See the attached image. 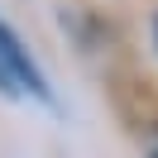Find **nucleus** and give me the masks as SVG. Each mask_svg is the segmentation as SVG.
<instances>
[{
  "label": "nucleus",
  "mask_w": 158,
  "mask_h": 158,
  "mask_svg": "<svg viewBox=\"0 0 158 158\" xmlns=\"http://www.w3.org/2000/svg\"><path fill=\"white\" fill-rule=\"evenodd\" d=\"M0 58L10 62V72L19 81H29V91H39V96H48V86H43V77H39V67H34L29 58H24V48H19V39H15L5 24H0Z\"/></svg>",
  "instance_id": "nucleus-1"
},
{
  "label": "nucleus",
  "mask_w": 158,
  "mask_h": 158,
  "mask_svg": "<svg viewBox=\"0 0 158 158\" xmlns=\"http://www.w3.org/2000/svg\"><path fill=\"white\" fill-rule=\"evenodd\" d=\"M15 81H19V77H15V72H10V62L0 58V91H5V96H15V91H19V86H15Z\"/></svg>",
  "instance_id": "nucleus-2"
}]
</instances>
